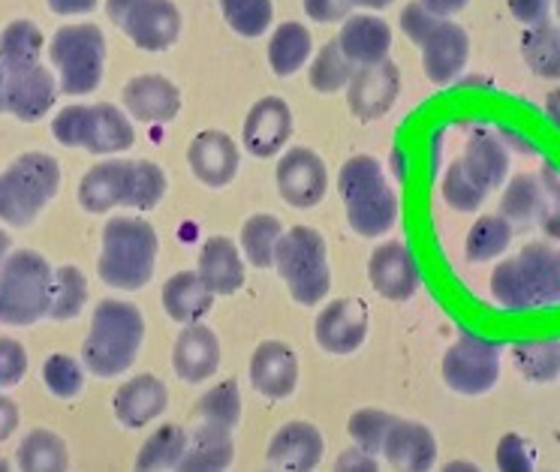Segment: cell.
<instances>
[{
	"instance_id": "obj_17",
	"label": "cell",
	"mask_w": 560,
	"mask_h": 472,
	"mask_svg": "<svg viewBox=\"0 0 560 472\" xmlns=\"http://www.w3.org/2000/svg\"><path fill=\"white\" fill-rule=\"evenodd\" d=\"M368 280L371 286L389 298V302H407L419 290V262L413 250L401 241L380 244L368 259Z\"/></svg>"
},
{
	"instance_id": "obj_41",
	"label": "cell",
	"mask_w": 560,
	"mask_h": 472,
	"mask_svg": "<svg viewBox=\"0 0 560 472\" xmlns=\"http://www.w3.org/2000/svg\"><path fill=\"white\" fill-rule=\"evenodd\" d=\"M515 367L527 382H555L560 376V343L558 340H536L515 346Z\"/></svg>"
},
{
	"instance_id": "obj_63",
	"label": "cell",
	"mask_w": 560,
	"mask_h": 472,
	"mask_svg": "<svg viewBox=\"0 0 560 472\" xmlns=\"http://www.w3.org/2000/svg\"><path fill=\"white\" fill-rule=\"evenodd\" d=\"M3 82H7V75H3V63H0V111H7L3 109Z\"/></svg>"
},
{
	"instance_id": "obj_19",
	"label": "cell",
	"mask_w": 560,
	"mask_h": 472,
	"mask_svg": "<svg viewBox=\"0 0 560 472\" xmlns=\"http://www.w3.org/2000/svg\"><path fill=\"white\" fill-rule=\"evenodd\" d=\"M293 135V111L280 97H262L244 118V148L259 160L280 154Z\"/></svg>"
},
{
	"instance_id": "obj_43",
	"label": "cell",
	"mask_w": 560,
	"mask_h": 472,
	"mask_svg": "<svg viewBox=\"0 0 560 472\" xmlns=\"http://www.w3.org/2000/svg\"><path fill=\"white\" fill-rule=\"evenodd\" d=\"M43 51V34L34 22L15 19L0 34V61L7 63H34Z\"/></svg>"
},
{
	"instance_id": "obj_29",
	"label": "cell",
	"mask_w": 560,
	"mask_h": 472,
	"mask_svg": "<svg viewBox=\"0 0 560 472\" xmlns=\"http://www.w3.org/2000/svg\"><path fill=\"white\" fill-rule=\"evenodd\" d=\"M338 46L355 67L386 61L392 49V27L380 15H350L343 19Z\"/></svg>"
},
{
	"instance_id": "obj_3",
	"label": "cell",
	"mask_w": 560,
	"mask_h": 472,
	"mask_svg": "<svg viewBox=\"0 0 560 472\" xmlns=\"http://www.w3.org/2000/svg\"><path fill=\"white\" fill-rule=\"evenodd\" d=\"M160 238L158 229L142 217H112L103 226L97 274L112 290H145L154 278Z\"/></svg>"
},
{
	"instance_id": "obj_16",
	"label": "cell",
	"mask_w": 560,
	"mask_h": 472,
	"mask_svg": "<svg viewBox=\"0 0 560 472\" xmlns=\"http://www.w3.org/2000/svg\"><path fill=\"white\" fill-rule=\"evenodd\" d=\"M319 350L329 355H353L368 338V307L359 298H338L319 310L314 322Z\"/></svg>"
},
{
	"instance_id": "obj_42",
	"label": "cell",
	"mask_w": 560,
	"mask_h": 472,
	"mask_svg": "<svg viewBox=\"0 0 560 472\" xmlns=\"http://www.w3.org/2000/svg\"><path fill=\"white\" fill-rule=\"evenodd\" d=\"M220 13L226 19V25L238 34V37H262L271 19H275V7L271 0H218Z\"/></svg>"
},
{
	"instance_id": "obj_28",
	"label": "cell",
	"mask_w": 560,
	"mask_h": 472,
	"mask_svg": "<svg viewBox=\"0 0 560 472\" xmlns=\"http://www.w3.org/2000/svg\"><path fill=\"white\" fill-rule=\"evenodd\" d=\"M196 271L214 295H235L244 286V256L230 238H208L199 250Z\"/></svg>"
},
{
	"instance_id": "obj_56",
	"label": "cell",
	"mask_w": 560,
	"mask_h": 472,
	"mask_svg": "<svg viewBox=\"0 0 560 472\" xmlns=\"http://www.w3.org/2000/svg\"><path fill=\"white\" fill-rule=\"evenodd\" d=\"M15 427H19V406L10 398L0 394V442L10 439Z\"/></svg>"
},
{
	"instance_id": "obj_4",
	"label": "cell",
	"mask_w": 560,
	"mask_h": 472,
	"mask_svg": "<svg viewBox=\"0 0 560 472\" xmlns=\"http://www.w3.org/2000/svg\"><path fill=\"white\" fill-rule=\"evenodd\" d=\"M347 223L362 238H383L398 223V196L386 181L383 166L374 157H350L338 175Z\"/></svg>"
},
{
	"instance_id": "obj_64",
	"label": "cell",
	"mask_w": 560,
	"mask_h": 472,
	"mask_svg": "<svg viewBox=\"0 0 560 472\" xmlns=\"http://www.w3.org/2000/svg\"><path fill=\"white\" fill-rule=\"evenodd\" d=\"M558 22H560V0H558Z\"/></svg>"
},
{
	"instance_id": "obj_6",
	"label": "cell",
	"mask_w": 560,
	"mask_h": 472,
	"mask_svg": "<svg viewBox=\"0 0 560 472\" xmlns=\"http://www.w3.org/2000/svg\"><path fill=\"white\" fill-rule=\"evenodd\" d=\"M61 187V166L51 154L31 151L0 172V220L25 229L39 217Z\"/></svg>"
},
{
	"instance_id": "obj_39",
	"label": "cell",
	"mask_w": 560,
	"mask_h": 472,
	"mask_svg": "<svg viewBox=\"0 0 560 472\" xmlns=\"http://www.w3.org/2000/svg\"><path fill=\"white\" fill-rule=\"evenodd\" d=\"M88 304V280L75 266L55 268V280H51V307L49 319L55 322H67L85 310Z\"/></svg>"
},
{
	"instance_id": "obj_20",
	"label": "cell",
	"mask_w": 560,
	"mask_h": 472,
	"mask_svg": "<svg viewBox=\"0 0 560 472\" xmlns=\"http://www.w3.org/2000/svg\"><path fill=\"white\" fill-rule=\"evenodd\" d=\"M250 382L268 400L290 398L299 386V358L290 343L283 340H266L250 355Z\"/></svg>"
},
{
	"instance_id": "obj_51",
	"label": "cell",
	"mask_w": 560,
	"mask_h": 472,
	"mask_svg": "<svg viewBox=\"0 0 560 472\" xmlns=\"http://www.w3.org/2000/svg\"><path fill=\"white\" fill-rule=\"evenodd\" d=\"M542 187H546V211H542V226L551 238H560V169L546 166L542 172Z\"/></svg>"
},
{
	"instance_id": "obj_8",
	"label": "cell",
	"mask_w": 560,
	"mask_h": 472,
	"mask_svg": "<svg viewBox=\"0 0 560 472\" xmlns=\"http://www.w3.org/2000/svg\"><path fill=\"white\" fill-rule=\"evenodd\" d=\"M49 61L63 94H94L106 70V37L97 25L58 27L49 43Z\"/></svg>"
},
{
	"instance_id": "obj_1",
	"label": "cell",
	"mask_w": 560,
	"mask_h": 472,
	"mask_svg": "<svg viewBox=\"0 0 560 472\" xmlns=\"http://www.w3.org/2000/svg\"><path fill=\"white\" fill-rule=\"evenodd\" d=\"M491 298L506 314L560 307V247L527 244L522 253L491 271Z\"/></svg>"
},
{
	"instance_id": "obj_55",
	"label": "cell",
	"mask_w": 560,
	"mask_h": 472,
	"mask_svg": "<svg viewBox=\"0 0 560 472\" xmlns=\"http://www.w3.org/2000/svg\"><path fill=\"white\" fill-rule=\"evenodd\" d=\"M338 470H365V472H374L377 470V458L365 451V448H350V451H343L338 463H335Z\"/></svg>"
},
{
	"instance_id": "obj_9",
	"label": "cell",
	"mask_w": 560,
	"mask_h": 472,
	"mask_svg": "<svg viewBox=\"0 0 560 472\" xmlns=\"http://www.w3.org/2000/svg\"><path fill=\"white\" fill-rule=\"evenodd\" d=\"M51 135L67 148H85L91 154H121L136 142L130 118L112 103L67 106L55 115Z\"/></svg>"
},
{
	"instance_id": "obj_14",
	"label": "cell",
	"mask_w": 560,
	"mask_h": 472,
	"mask_svg": "<svg viewBox=\"0 0 560 472\" xmlns=\"http://www.w3.org/2000/svg\"><path fill=\"white\" fill-rule=\"evenodd\" d=\"M121 31L136 49L166 51L182 37V13L172 0H136L124 15Z\"/></svg>"
},
{
	"instance_id": "obj_62",
	"label": "cell",
	"mask_w": 560,
	"mask_h": 472,
	"mask_svg": "<svg viewBox=\"0 0 560 472\" xmlns=\"http://www.w3.org/2000/svg\"><path fill=\"white\" fill-rule=\"evenodd\" d=\"M7 256H10V235L0 229V262H3Z\"/></svg>"
},
{
	"instance_id": "obj_46",
	"label": "cell",
	"mask_w": 560,
	"mask_h": 472,
	"mask_svg": "<svg viewBox=\"0 0 560 472\" xmlns=\"http://www.w3.org/2000/svg\"><path fill=\"white\" fill-rule=\"evenodd\" d=\"M166 196V172L151 160H133V184H130V202L127 208L151 211Z\"/></svg>"
},
{
	"instance_id": "obj_24",
	"label": "cell",
	"mask_w": 560,
	"mask_h": 472,
	"mask_svg": "<svg viewBox=\"0 0 560 472\" xmlns=\"http://www.w3.org/2000/svg\"><path fill=\"white\" fill-rule=\"evenodd\" d=\"M170 406V388L163 379L151 374H139L133 379H127L118 391H115V400H112V410H115V418L130 427V430H139L145 424L158 422L160 415Z\"/></svg>"
},
{
	"instance_id": "obj_47",
	"label": "cell",
	"mask_w": 560,
	"mask_h": 472,
	"mask_svg": "<svg viewBox=\"0 0 560 472\" xmlns=\"http://www.w3.org/2000/svg\"><path fill=\"white\" fill-rule=\"evenodd\" d=\"M443 199L450 202V208L462 211V214H474L482 208V202L488 199V193L479 187V184L467 175V169L458 163H452L446 175H443Z\"/></svg>"
},
{
	"instance_id": "obj_33",
	"label": "cell",
	"mask_w": 560,
	"mask_h": 472,
	"mask_svg": "<svg viewBox=\"0 0 560 472\" xmlns=\"http://www.w3.org/2000/svg\"><path fill=\"white\" fill-rule=\"evenodd\" d=\"M187 448V430L178 424H163L158 434H151L139 448L133 467L142 472H160V470H178Z\"/></svg>"
},
{
	"instance_id": "obj_40",
	"label": "cell",
	"mask_w": 560,
	"mask_h": 472,
	"mask_svg": "<svg viewBox=\"0 0 560 472\" xmlns=\"http://www.w3.org/2000/svg\"><path fill=\"white\" fill-rule=\"evenodd\" d=\"M353 73L355 63L343 55V49L338 46V39H331V43H326V46L317 51V58L311 61L307 79H311V87L319 91V94H338L341 87L350 85Z\"/></svg>"
},
{
	"instance_id": "obj_34",
	"label": "cell",
	"mask_w": 560,
	"mask_h": 472,
	"mask_svg": "<svg viewBox=\"0 0 560 472\" xmlns=\"http://www.w3.org/2000/svg\"><path fill=\"white\" fill-rule=\"evenodd\" d=\"M19 470L25 472H63L70 467L67 442L55 430H31L19 446Z\"/></svg>"
},
{
	"instance_id": "obj_18",
	"label": "cell",
	"mask_w": 560,
	"mask_h": 472,
	"mask_svg": "<svg viewBox=\"0 0 560 472\" xmlns=\"http://www.w3.org/2000/svg\"><path fill=\"white\" fill-rule=\"evenodd\" d=\"M380 458L386 460L392 470L425 472L438 460V439L425 424L395 415V422L389 424V430L380 442Z\"/></svg>"
},
{
	"instance_id": "obj_61",
	"label": "cell",
	"mask_w": 560,
	"mask_h": 472,
	"mask_svg": "<svg viewBox=\"0 0 560 472\" xmlns=\"http://www.w3.org/2000/svg\"><path fill=\"white\" fill-rule=\"evenodd\" d=\"M395 0H353V7H365V10H386Z\"/></svg>"
},
{
	"instance_id": "obj_53",
	"label": "cell",
	"mask_w": 560,
	"mask_h": 472,
	"mask_svg": "<svg viewBox=\"0 0 560 472\" xmlns=\"http://www.w3.org/2000/svg\"><path fill=\"white\" fill-rule=\"evenodd\" d=\"M302 3H305V13L319 25L343 22L353 10V0H302Z\"/></svg>"
},
{
	"instance_id": "obj_5",
	"label": "cell",
	"mask_w": 560,
	"mask_h": 472,
	"mask_svg": "<svg viewBox=\"0 0 560 472\" xmlns=\"http://www.w3.org/2000/svg\"><path fill=\"white\" fill-rule=\"evenodd\" d=\"M55 271L37 250H15L0 262V326L27 328L49 316Z\"/></svg>"
},
{
	"instance_id": "obj_50",
	"label": "cell",
	"mask_w": 560,
	"mask_h": 472,
	"mask_svg": "<svg viewBox=\"0 0 560 472\" xmlns=\"http://www.w3.org/2000/svg\"><path fill=\"white\" fill-rule=\"evenodd\" d=\"M498 467L503 472H530L534 470V451L518 434H506L498 446Z\"/></svg>"
},
{
	"instance_id": "obj_11",
	"label": "cell",
	"mask_w": 560,
	"mask_h": 472,
	"mask_svg": "<svg viewBox=\"0 0 560 472\" xmlns=\"http://www.w3.org/2000/svg\"><path fill=\"white\" fill-rule=\"evenodd\" d=\"M3 63V109L19 121H39L55 106L58 82L39 61L34 63Z\"/></svg>"
},
{
	"instance_id": "obj_54",
	"label": "cell",
	"mask_w": 560,
	"mask_h": 472,
	"mask_svg": "<svg viewBox=\"0 0 560 472\" xmlns=\"http://www.w3.org/2000/svg\"><path fill=\"white\" fill-rule=\"evenodd\" d=\"M548 3L551 0H510V10L522 25H534L548 15Z\"/></svg>"
},
{
	"instance_id": "obj_37",
	"label": "cell",
	"mask_w": 560,
	"mask_h": 472,
	"mask_svg": "<svg viewBox=\"0 0 560 472\" xmlns=\"http://www.w3.org/2000/svg\"><path fill=\"white\" fill-rule=\"evenodd\" d=\"M280 235H283V226H280L278 217L271 214H254L242 226V256L254 268H271L275 266V250H278Z\"/></svg>"
},
{
	"instance_id": "obj_59",
	"label": "cell",
	"mask_w": 560,
	"mask_h": 472,
	"mask_svg": "<svg viewBox=\"0 0 560 472\" xmlns=\"http://www.w3.org/2000/svg\"><path fill=\"white\" fill-rule=\"evenodd\" d=\"M133 3H136V0H106V15L112 19V25L121 27L124 15L133 10Z\"/></svg>"
},
{
	"instance_id": "obj_60",
	"label": "cell",
	"mask_w": 560,
	"mask_h": 472,
	"mask_svg": "<svg viewBox=\"0 0 560 472\" xmlns=\"http://www.w3.org/2000/svg\"><path fill=\"white\" fill-rule=\"evenodd\" d=\"M546 111H548V121H551V127L560 133V87L558 91H551L546 99Z\"/></svg>"
},
{
	"instance_id": "obj_49",
	"label": "cell",
	"mask_w": 560,
	"mask_h": 472,
	"mask_svg": "<svg viewBox=\"0 0 560 472\" xmlns=\"http://www.w3.org/2000/svg\"><path fill=\"white\" fill-rule=\"evenodd\" d=\"M27 374V350L13 338H0V388L19 386Z\"/></svg>"
},
{
	"instance_id": "obj_2",
	"label": "cell",
	"mask_w": 560,
	"mask_h": 472,
	"mask_svg": "<svg viewBox=\"0 0 560 472\" xmlns=\"http://www.w3.org/2000/svg\"><path fill=\"white\" fill-rule=\"evenodd\" d=\"M145 343V316L130 302L106 298L91 316V328L82 343V364L100 379L127 374Z\"/></svg>"
},
{
	"instance_id": "obj_12",
	"label": "cell",
	"mask_w": 560,
	"mask_h": 472,
	"mask_svg": "<svg viewBox=\"0 0 560 472\" xmlns=\"http://www.w3.org/2000/svg\"><path fill=\"white\" fill-rule=\"evenodd\" d=\"M275 181L283 196V202L293 208H314L323 202L329 190V172L326 163L319 160L317 151L311 148H290L278 163Z\"/></svg>"
},
{
	"instance_id": "obj_31",
	"label": "cell",
	"mask_w": 560,
	"mask_h": 472,
	"mask_svg": "<svg viewBox=\"0 0 560 472\" xmlns=\"http://www.w3.org/2000/svg\"><path fill=\"white\" fill-rule=\"evenodd\" d=\"M462 166L486 193H491L510 175V151H506V145L500 142L498 135L479 133L464 148Z\"/></svg>"
},
{
	"instance_id": "obj_57",
	"label": "cell",
	"mask_w": 560,
	"mask_h": 472,
	"mask_svg": "<svg viewBox=\"0 0 560 472\" xmlns=\"http://www.w3.org/2000/svg\"><path fill=\"white\" fill-rule=\"evenodd\" d=\"M49 10L58 15H85L97 10V0H49Z\"/></svg>"
},
{
	"instance_id": "obj_13",
	"label": "cell",
	"mask_w": 560,
	"mask_h": 472,
	"mask_svg": "<svg viewBox=\"0 0 560 472\" xmlns=\"http://www.w3.org/2000/svg\"><path fill=\"white\" fill-rule=\"evenodd\" d=\"M419 49H422L425 75L440 87L452 85L470 61V37L462 25H455L450 19H438V25L419 43Z\"/></svg>"
},
{
	"instance_id": "obj_7",
	"label": "cell",
	"mask_w": 560,
	"mask_h": 472,
	"mask_svg": "<svg viewBox=\"0 0 560 472\" xmlns=\"http://www.w3.org/2000/svg\"><path fill=\"white\" fill-rule=\"evenodd\" d=\"M275 268L295 304L314 307L331 290L329 247L326 238L311 226H295L283 232L275 250Z\"/></svg>"
},
{
	"instance_id": "obj_21",
	"label": "cell",
	"mask_w": 560,
	"mask_h": 472,
	"mask_svg": "<svg viewBox=\"0 0 560 472\" xmlns=\"http://www.w3.org/2000/svg\"><path fill=\"white\" fill-rule=\"evenodd\" d=\"M124 109L133 121L170 123L182 111V91L166 75H136L124 85Z\"/></svg>"
},
{
	"instance_id": "obj_10",
	"label": "cell",
	"mask_w": 560,
	"mask_h": 472,
	"mask_svg": "<svg viewBox=\"0 0 560 472\" xmlns=\"http://www.w3.org/2000/svg\"><path fill=\"white\" fill-rule=\"evenodd\" d=\"M498 379L500 350L488 340L464 334L443 355V382L458 394H467V398L488 394L491 388L498 386Z\"/></svg>"
},
{
	"instance_id": "obj_44",
	"label": "cell",
	"mask_w": 560,
	"mask_h": 472,
	"mask_svg": "<svg viewBox=\"0 0 560 472\" xmlns=\"http://www.w3.org/2000/svg\"><path fill=\"white\" fill-rule=\"evenodd\" d=\"M196 415L199 422H214L223 427H235L242 422V391L235 382H220L211 391H206L199 403H196Z\"/></svg>"
},
{
	"instance_id": "obj_30",
	"label": "cell",
	"mask_w": 560,
	"mask_h": 472,
	"mask_svg": "<svg viewBox=\"0 0 560 472\" xmlns=\"http://www.w3.org/2000/svg\"><path fill=\"white\" fill-rule=\"evenodd\" d=\"M211 304H214V292L202 283L199 271H178L163 286V310L178 326L202 322L211 310Z\"/></svg>"
},
{
	"instance_id": "obj_45",
	"label": "cell",
	"mask_w": 560,
	"mask_h": 472,
	"mask_svg": "<svg viewBox=\"0 0 560 472\" xmlns=\"http://www.w3.org/2000/svg\"><path fill=\"white\" fill-rule=\"evenodd\" d=\"M43 382L49 388L55 398L73 400L82 394L85 388V364L75 362L73 355H63V352H55L43 364Z\"/></svg>"
},
{
	"instance_id": "obj_35",
	"label": "cell",
	"mask_w": 560,
	"mask_h": 472,
	"mask_svg": "<svg viewBox=\"0 0 560 472\" xmlns=\"http://www.w3.org/2000/svg\"><path fill=\"white\" fill-rule=\"evenodd\" d=\"M522 51L527 67L542 79H560V27L542 22H534L527 27L522 39Z\"/></svg>"
},
{
	"instance_id": "obj_23",
	"label": "cell",
	"mask_w": 560,
	"mask_h": 472,
	"mask_svg": "<svg viewBox=\"0 0 560 472\" xmlns=\"http://www.w3.org/2000/svg\"><path fill=\"white\" fill-rule=\"evenodd\" d=\"M323 434L311 422L280 424L268 442V467L287 472L317 470L323 460Z\"/></svg>"
},
{
	"instance_id": "obj_36",
	"label": "cell",
	"mask_w": 560,
	"mask_h": 472,
	"mask_svg": "<svg viewBox=\"0 0 560 472\" xmlns=\"http://www.w3.org/2000/svg\"><path fill=\"white\" fill-rule=\"evenodd\" d=\"M542 211H546V187H542V178H536V175H518L506 187V193H503L500 214L510 220V223L527 226V223H539Z\"/></svg>"
},
{
	"instance_id": "obj_38",
	"label": "cell",
	"mask_w": 560,
	"mask_h": 472,
	"mask_svg": "<svg viewBox=\"0 0 560 472\" xmlns=\"http://www.w3.org/2000/svg\"><path fill=\"white\" fill-rule=\"evenodd\" d=\"M512 241V223L503 214H488V217L476 220L474 229L467 232V244H464V256L470 262H491L500 253H506Z\"/></svg>"
},
{
	"instance_id": "obj_15",
	"label": "cell",
	"mask_w": 560,
	"mask_h": 472,
	"mask_svg": "<svg viewBox=\"0 0 560 472\" xmlns=\"http://www.w3.org/2000/svg\"><path fill=\"white\" fill-rule=\"evenodd\" d=\"M401 91V73L389 61L359 67L347 85V106L359 121H374L395 106Z\"/></svg>"
},
{
	"instance_id": "obj_52",
	"label": "cell",
	"mask_w": 560,
	"mask_h": 472,
	"mask_svg": "<svg viewBox=\"0 0 560 472\" xmlns=\"http://www.w3.org/2000/svg\"><path fill=\"white\" fill-rule=\"evenodd\" d=\"M438 25V15L434 13H428L425 7L416 0V3H410V7H404V13H401V31L407 34V37L413 39L416 46L425 39V34L431 31V27Z\"/></svg>"
},
{
	"instance_id": "obj_27",
	"label": "cell",
	"mask_w": 560,
	"mask_h": 472,
	"mask_svg": "<svg viewBox=\"0 0 560 472\" xmlns=\"http://www.w3.org/2000/svg\"><path fill=\"white\" fill-rule=\"evenodd\" d=\"M235 460V442L232 430L223 424L202 422L196 430L187 434V448L178 463L182 472H220L230 470Z\"/></svg>"
},
{
	"instance_id": "obj_25",
	"label": "cell",
	"mask_w": 560,
	"mask_h": 472,
	"mask_svg": "<svg viewBox=\"0 0 560 472\" xmlns=\"http://www.w3.org/2000/svg\"><path fill=\"white\" fill-rule=\"evenodd\" d=\"M172 367H175V376L190 382V386L211 379L220 367L218 334L202 322L184 326L182 334L175 338V346H172Z\"/></svg>"
},
{
	"instance_id": "obj_26",
	"label": "cell",
	"mask_w": 560,
	"mask_h": 472,
	"mask_svg": "<svg viewBox=\"0 0 560 472\" xmlns=\"http://www.w3.org/2000/svg\"><path fill=\"white\" fill-rule=\"evenodd\" d=\"M187 163L206 187H226L238 175V145L220 130H202L187 148Z\"/></svg>"
},
{
	"instance_id": "obj_32",
	"label": "cell",
	"mask_w": 560,
	"mask_h": 472,
	"mask_svg": "<svg viewBox=\"0 0 560 472\" xmlns=\"http://www.w3.org/2000/svg\"><path fill=\"white\" fill-rule=\"evenodd\" d=\"M314 51V37L302 22H283L275 27V34L268 39V67L271 73L287 79L299 73Z\"/></svg>"
},
{
	"instance_id": "obj_58",
	"label": "cell",
	"mask_w": 560,
	"mask_h": 472,
	"mask_svg": "<svg viewBox=\"0 0 560 472\" xmlns=\"http://www.w3.org/2000/svg\"><path fill=\"white\" fill-rule=\"evenodd\" d=\"M425 7L428 13H434L438 19H450V15L462 13L467 7V0H419Z\"/></svg>"
},
{
	"instance_id": "obj_48",
	"label": "cell",
	"mask_w": 560,
	"mask_h": 472,
	"mask_svg": "<svg viewBox=\"0 0 560 472\" xmlns=\"http://www.w3.org/2000/svg\"><path fill=\"white\" fill-rule=\"evenodd\" d=\"M395 422V415L386 410H359L350 415V424H347V430L353 436V442L359 448H365L371 451L374 458H380V442H383V436L389 430V424Z\"/></svg>"
},
{
	"instance_id": "obj_22",
	"label": "cell",
	"mask_w": 560,
	"mask_h": 472,
	"mask_svg": "<svg viewBox=\"0 0 560 472\" xmlns=\"http://www.w3.org/2000/svg\"><path fill=\"white\" fill-rule=\"evenodd\" d=\"M130 184H133V160H106L79 181V205L88 214H109L112 208L130 202Z\"/></svg>"
}]
</instances>
